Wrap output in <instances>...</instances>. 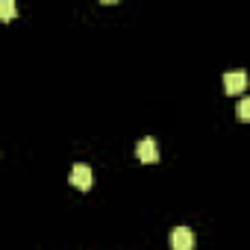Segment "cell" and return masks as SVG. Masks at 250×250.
Wrapping results in <instances>:
<instances>
[{
  "label": "cell",
  "instance_id": "277c9868",
  "mask_svg": "<svg viewBox=\"0 0 250 250\" xmlns=\"http://www.w3.org/2000/svg\"><path fill=\"white\" fill-rule=\"evenodd\" d=\"M136 156L142 159V162H156L159 159V147H156V139H142L139 142V147H136Z\"/></svg>",
  "mask_w": 250,
  "mask_h": 250
},
{
  "label": "cell",
  "instance_id": "5b68a950",
  "mask_svg": "<svg viewBox=\"0 0 250 250\" xmlns=\"http://www.w3.org/2000/svg\"><path fill=\"white\" fill-rule=\"evenodd\" d=\"M15 12H18V6H15V0H0V18H3V21L15 18Z\"/></svg>",
  "mask_w": 250,
  "mask_h": 250
},
{
  "label": "cell",
  "instance_id": "3957f363",
  "mask_svg": "<svg viewBox=\"0 0 250 250\" xmlns=\"http://www.w3.org/2000/svg\"><path fill=\"white\" fill-rule=\"evenodd\" d=\"M244 85H247V74L244 71H227L224 74V91L227 94H238V91H244Z\"/></svg>",
  "mask_w": 250,
  "mask_h": 250
},
{
  "label": "cell",
  "instance_id": "7a4b0ae2",
  "mask_svg": "<svg viewBox=\"0 0 250 250\" xmlns=\"http://www.w3.org/2000/svg\"><path fill=\"white\" fill-rule=\"evenodd\" d=\"M171 247L174 250H191L194 247V232L188 227H174L171 229Z\"/></svg>",
  "mask_w": 250,
  "mask_h": 250
},
{
  "label": "cell",
  "instance_id": "8992f818",
  "mask_svg": "<svg viewBox=\"0 0 250 250\" xmlns=\"http://www.w3.org/2000/svg\"><path fill=\"white\" fill-rule=\"evenodd\" d=\"M238 121H250V100L247 97L238 103Z\"/></svg>",
  "mask_w": 250,
  "mask_h": 250
},
{
  "label": "cell",
  "instance_id": "6da1fadb",
  "mask_svg": "<svg viewBox=\"0 0 250 250\" xmlns=\"http://www.w3.org/2000/svg\"><path fill=\"white\" fill-rule=\"evenodd\" d=\"M71 186L74 188H83V191H88L91 188V183H94V174H91V168L88 165H83V162H77L74 168H71Z\"/></svg>",
  "mask_w": 250,
  "mask_h": 250
}]
</instances>
